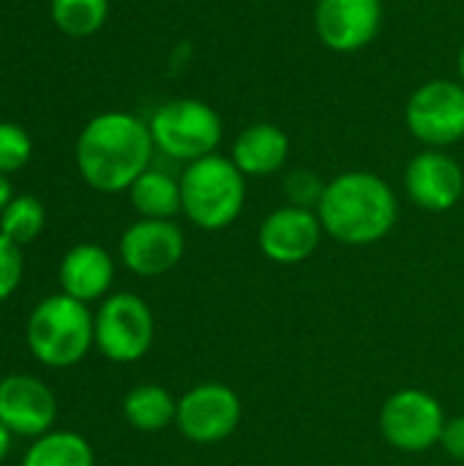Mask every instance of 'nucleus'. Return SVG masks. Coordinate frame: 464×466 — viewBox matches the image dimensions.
Masks as SVG:
<instances>
[{"label":"nucleus","mask_w":464,"mask_h":466,"mask_svg":"<svg viewBox=\"0 0 464 466\" xmlns=\"http://www.w3.org/2000/svg\"><path fill=\"white\" fill-rule=\"evenodd\" d=\"M457 74H459V82L464 85V44L459 49V57H457Z\"/></svg>","instance_id":"obj_28"},{"label":"nucleus","mask_w":464,"mask_h":466,"mask_svg":"<svg viewBox=\"0 0 464 466\" xmlns=\"http://www.w3.org/2000/svg\"><path fill=\"white\" fill-rule=\"evenodd\" d=\"M323 235L325 229L320 224L317 210L282 205L263 218L257 246L263 257L276 265H298L317 251Z\"/></svg>","instance_id":"obj_12"},{"label":"nucleus","mask_w":464,"mask_h":466,"mask_svg":"<svg viewBox=\"0 0 464 466\" xmlns=\"http://www.w3.org/2000/svg\"><path fill=\"white\" fill-rule=\"evenodd\" d=\"M123 418L137 431H164L175 426L178 399L161 385H137L123 396Z\"/></svg>","instance_id":"obj_17"},{"label":"nucleus","mask_w":464,"mask_h":466,"mask_svg":"<svg viewBox=\"0 0 464 466\" xmlns=\"http://www.w3.org/2000/svg\"><path fill=\"white\" fill-rule=\"evenodd\" d=\"M449 418L440 401L418 388L391 393L380 410V431L386 442L402 453H427L440 445Z\"/></svg>","instance_id":"obj_8"},{"label":"nucleus","mask_w":464,"mask_h":466,"mask_svg":"<svg viewBox=\"0 0 464 466\" xmlns=\"http://www.w3.org/2000/svg\"><path fill=\"white\" fill-rule=\"evenodd\" d=\"M129 199L139 218H175L183 213L180 202V177H172L161 169H145L129 188Z\"/></svg>","instance_id":"obj_18"},{"label":"nucleus","mask_w":464,"mask_h":466,"mask_svg":"<svg viewBox=\"0 0 464 466\" xmlns=\"http://www.w3.org/2000/svg\"><path fill=\"white\" fill-rule=\"evenodd\" d=\"M49 14L57 30L74 38H85L104 27L109 16V0H52Z\"/></svg>","instance_id":"obj_20"},{"label":"nucleus","mask_w":464,"mask_h":466,"mask_svg":"<svg viewBox=\"0 0 464 466\" xmlns=\"http://www.w3.org/2000/svg\"><path fill=\"white\" fill-rule=\"evenodd\" d=\"M325 235L345 246H372L391 235L399 202L391 183L366 169H350L325 183L317 205Z\"/></svg>","instance_id":"obj_2"},{"label":"nucleus","mask_w":464,"mask_h":466,"mask_svg":"<svg viewBox=\"0 0 464 466\" xmlns=\"http://www.w3.org/2000/svg\"><path fill=\"white\" fill-rule=\"evenodd\" d=\"M383 27V0H317L314 33L336 55L366 49Z\"/></svg>","instance_id":"obj_11"},{"label":"nucleus","mask_w":464,"mask_h":466,"mask_svg":"<svg viewBox=\"0 0 464 466\" xmlns=\"http://www.w3.org/2000/svg\"><path fill=\"white\" fill-rule=\"evenodd\" d=\"M8 448H11V431L0 423V464H3V459L8 456Z\"/></svg>","instance_id":"obj_27"},{"label":"nucleus","mask_w":464,"mask_h":466,"mask_svg":"<svg viewBox=\"0 0 464 466\" xmlns=\"http://www.w3.org/2000/svg\"><path fill=\"white\" fill-rule=\"evenodd\" d=\"M44 221H46L44 205L30 194H19L0 213V232L16 246H27L41 235Z\"/></svg>","instance_id":"obj_21"},{"label":"nucleus","mask_w":464,"mask_h":466,"mask_svg":"<svg viewBox=\"0 0 464 466\" xmlns=\"http://www.w3.org/2000/svg\"><path fill=\"white\" fill-rule=\"evenodd\" d=\"M230 158L246 177H271L287 167L290 137L276 123H252L235 137Z\"/></svg>","instance_id":"obj_16"},{"label":"nucleus","mask_w":464,"mask_h":466,"mask_svg":"<svg viewBox=\"0 0 464 466\" xmlns=\"http://www.w3.org/2000/svg\"><path fill=\"white\" fill-rule=\"evenodd\" d=\"M405 191L413 205L429 213H446L459 205L464 194V172L459 161L446 150L427 147L405 167Z\"/></svg>","instance_id":"obj_14"},{"label":"nucleus","mask_w":464,"mask_h":466,"mask_svg":"<svg viewBox=\"0 0 464 466\" xmlns=\"http://www.w3.org/2000/svg\"><path fill=\"white\" fill-rule=\"evenodd\" d=\"M33 156V139L19 123L0 120V172H19Z\"/></svg>","instance_id":"obj_22"},{"label":"nucleus","mask_w":464,"mask_h":466,"mask_svg":"<svg viewBox=\"0 0 464 466\" xmlns=\"http://www.w3.org/2000/svg\"><path fill=\"white\" fill-rule=\"evenodd\" d=\"M440 448L454 459V461H464V415L451 418L443 429L440 437Z\"/></svg>","instance_id":"obj_25"},{"label":"nucleus","mask_w":464,"mask_h":466,"mask_svg":"<svg viewBox=\"0 0 464 466\" xmlns=\"http://www.w3.org/2000/svg\"><path fill=\"white\" fill-rule=\"evenodd\" d=\"M243 418L241 396L222 382H200L178 399V431L194 445H216L235 434Z\"/></svg>","instance_id":"obj_9"},{"label":"nucleus","mask_w":464,"mask_h":466,"mask_svg":"<svg viewBox=\"0 0 464 466\" xmlns=\"http://www.w3.org/2000/svg\"><path fill=\"white\" fill-rule=\"evenodd\" d=\"M14 199V188H11V180H8V175H3L0 172V213L5 210V205Z\"/></svg>","instance_id":"obj_26"},{"label":"nucleus","mask_w":464,"mask_h":466,"mask_svg":"<svg viewBox=\"0 0 464 466\" xmlns=\"http://www.w3.org/2000/svg\"><path fill=\"white\" fill-rule=\"evenodd\" d=\"M180 202L194 227L205 232L227 229L243 213L246 175L222 153L191 161L180 172Z\"/></svg>","instance_id":"obj_4"},{"label":"nucleus","mask_w":464,"mask_h":466,"mask_svg":"<svg viewBox=\"0 0 464 466\" xmlns=\"http://www.w3.org/2000/svg\"><path fill=\"white\" fill-rule=\"evenodd\" d=\"M19 466H96L90 442L77 431H46L33 440Z\"/></svg>","instance_id":"obj_19"},{"label":"nucleus","mask_w":464,"mask_h":466,"mask_svg":"<svg viewBox=\"0 0 464 466\" xmlns=\"http://www.w3.org/2000/svg\"><path fill=\"white\" fill-rule=\"evenodd\" d=\"M25 344L46 369H71L96 347L93 314L88 303L63 292L44 298L25 322Z\"/></svg>","instance_id":"obj_3"},{"label":"nucleus","mask_w":464,"mask_h":466,"mask_svg":"<svg viewBox=\"0 0 464 466\" xmlns=\"http://www.w3.org/2000/svg\"><path fill=\"white\" fill-rule=\"evenodd\" d=\"M407 131L427 147H449L464 139V85L459 79H429L405 104Z\"/></svg>","instance_id":"obj_7"},{"label":"nucleus","mask_w":464,"mask_h":466,"mask_svg":"<svg viewBox=\"0 0 464 466\" xmlns=\"http://www.w3.org/2000/svg\"><path fill=\"white\" fill-rule=\"evenodd\" d=\"M96 350L112 363H137L156 339V319L150 306L131 292H115L101 300L93 314Z\"/></svg>","instance_id":"obj_6"},{"label":"nucleus","mask_w":464,"mask_h":466,"mask_svg":"<svg viewBox=\"0 0 464 466\" xmlns=\"http://www.w3.org/2000/svg\"><path fill=\"white\" fill-rule=\"evenodd\" d=\"M120 259L139 279L170 273L186 254V235L170 218H137L120 235Z\"/></svg>","instance_id":"obj_10"},{"label":"nucleus","mask_w":464,"mask_h":466,"mask_svg":"<svg viewBox=\"0 0 464 466\" xmlns=\"http://www.w3.org/2000/svg\"><path fill=\"white\" fill-rule=\"evenodd\" d=\"M156 145L150 126L129 112H101L79 131L77 167L82 180L101 194L129 191L150 169Z\"/></svg>","instance_id":"obj_1"},{"label":"nucleus","mask_w":464,"mask_h":466,"mask_svg":"<svg viewBox=\"0 0 464 466\" xmlns=\"http://www.w3.org/2000/svg\"><path fill=\"white\" fill-rule=\"evenodd\" d=\"M25 276V257H22V246H16L14 240H8L0 232V303L8 300Z\"/></svg>","instance_id":"obj_24"},{"label":"nucleus","mask_w":464,"mask_h":466,"mask_svg":"<svg viewBox=\"0 0 464 466\" xmlns=\"http://www.w3.org/2000/svg\"><path fill=\"white\" fill-rule=\"evenodd\" d=\"M57 420V399L49 385L33 374H8L0 380V423L11 437L38 440Z\"/></svg>","instance_id":"obj_13"},{"label":"nucleus","mask_w":464,"mask_h":466,"mask_svg":"<svg viewBox=\"0 0 464 466\" xmlns=\"http://www.w3.org/2000/svg\"><path fill=\"white\" fill-rule=\"evenodd\" d=\"M150 137L159 153L172 161H200L213 156L224 137L222 115L200 98L164 101L148 120Z\"/></svg>","instance_id":"obj_5"},{"label":"nucleus","mask_w":464,"mask_h":466,"mask_svg":"<svg viewBox=\"0 0 464 466\" xmlns=\"http://www.w3.org/2000/svg\"><path fill=\"white\" fill-rule=\"evenodd\" d=\"M57 281L60 292L74 300H104L115 281V262L107 254V248L96 243H77L63 254Z\"/></svg>","instance_id":"obj_15"},{"label":"nucleus","mask_w":464,"mask_h":466,"mask_svg":"<svg viewBox=\"0 0 464 466\" xmlns=\"http://www.w3.org/2000/svg\"><path fill=\"white\" fill-rule=\"evenodd\" d=\"M282 191L287 197V205L317 210V205L323 199V191H325V180L312 169H293V172L284 175Z\"/></svg>","instance_id":"obj_23"}]
</instances>
